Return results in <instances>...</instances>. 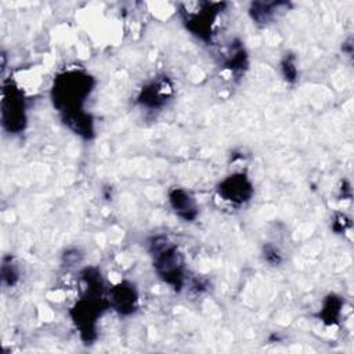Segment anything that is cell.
Listing matches in <instances>:
<instances>
[{
	"instance_id": "cell-1",
	"label": "cell",
	"mask_w": 354,
	"mask_h": 354,
	"mask_svg": "<svg viewBox=\"0 0 354 354\" xmlns=\"http://www.w3.org/2000/svg\"><path fill=\"white\" fill-rule=\"evenodd\" d=\"M93 88V77L82 71H69L55 77L53 101L64 116L82 112L83 104Z\"/></svg>"
},
{
	"instance_id": "cell-2",
	"label": "cell",
	"mask_w": 354,
	"mask_h": 354,
	"mask_svg": "<svg viewBox=\"0 0 354 354\" xmlns=\"http://www.w3.org/2000/svg\"><path fill=\"white\" fill-rule=\"evenodd\" d=\"M151 252L153 256V267L158 275L176 290H180L184 282L183 257L177 248L167 238L156 236L152 239Z\"/></svg>"
},
{
	"instance_id": "cell-3",
	"label": "cell",
	"mask_w": 354,
	"mask_h": 354,
	"mask_svg": "<svg viewBox=\"0 0 354 354\" xmlns=\"http://www.w3.org/2000/svg\"><path fill=\"white\" fill-rule=\"evenodd\" d=\"M105 308L106 304L101 293H87V296L72 308V318L84 342H91L95 337V322Z\"/></svg>"
},
{
	"instance_id": "cell-4",
	"label": "cell",
	"mask_w": 354,
	"mask_h": 354,
	"mask_svg": "<svg viewBox=\"0 0 354 354\" xmlns=\"http://www.w3.org/2000/svg\"><path fill=\"white\" fill-rule=\"evenodd\" d=\"M1 123L10 133H19L26 123L22 93L11 82L4 84L1 93Z\"/></svg>"
},
{
	"instance_id": "cell-5",
	"label": "cell",
	"mask_w": 354,
	"mask_h": 354,
	"mask_svg": "<svg viewBox=\"0 0 354 354\" xmlns=\"http://www.w3.org/2000/svg\"><path fill=\"white\" fill-rule=\"evenodd\" d=\"M183 6L187 7V10H184L187 28L192 33L199 36L201 39L207 40L212 35L210 32H212L213 21H214L217 12L220 11V8L223 7V4H220V3H196L198 8H195V10H191L188 7V4H183Z\"/></svg>"
},
{
	"instance_id": "cell-6",
	"label": "cell",
	"mask_w": 354,
	"mask_h": 354,
	"mask_svg": "<svg viewBox=\"0 0 354 354\" xmlns=\"http://www.w3.org/2000/svg\"><path fill=\"white\" fill-rule=\"evenodd\" d=\"M220 198L231 205H243L253 195L252 183L242 173L228 176L217 188Z\"/></svg>"
},
{
	"instance_id": "cell-7",
	"label": "cell",
	"mask_w": 354,
	"mask_h": 354,
	"mask_svg": "<svg viewBox=\"0 0 354 354\" xmlns=\"http://www.w3.org/2000/svg\"><path fill=\"white\" fill-rule=\"evenodd\" d=\"M109 304L120 314L127 315L136 311L137 308V292L134 286L129 282H120L111 289Z\"/></svg>"
},
{
	"instance_id": "cell-8",
	"label": "cell",
	"mask_w": 354,
	"mask_h": 354,
	"mask_svg": "<svg viewBox=\"0 0 354 354\" xmlns=\"http://www.w3.org/2000/svg\"><path fill=\"white\" fill-rule=\"evenodd\" d=\"M169 201L173 207V210L184 220L191 221L198 214V207L195 203V199L184 189L174 188L169 194Z\"/></svg>"
},
{
	"instance_id": "cell-9",
	"label": "cell",
	"mask_w": 354,
	"mask_h": 354,
	"mask_svg": "<svg viewBox=\"0 0 354 354\" xmlns=\"http://www.w3.org/2000/svg\"><path fill=\"white\" fill-rule=\"evenodd\" d=\"M170 90H171V86L169 84L167 79H160L158 82L151 83L145 88H142L138 100L141 104L149 108H158L165 102Z\"/></svg>"
},
{
	"instance_id": "cell-10",
	"label": "cell",
	"mask_w": 354,
	"mask_h": 354,
	"mask_svg": "<svg viewBox=\"0 0 354 354\" xmlns=\"http://www.w3.org/2000/svg\"><path fill=\"white\" fill-rule=\"evenodd\" d=\"M340 308H342V300L332 295L325 300L324 307L319 313V317H322L325 324H335L340 315Z\"/></svg>"
},
{
	"instance_id": "cell-11",
	"label": "cell",
	"mask_w": 354,
	"mask_h": 354,
	"mask_svg": "<svg viewBox=\"0 0 354 354\" xmlns=\"http://www.w3.org/2000/svg\"><path fill=\"white\" fill-rule=\"evenodd\" d=\"M275 7H278V3H253L250 15L256 22L266 24L274 15Z\"/></svg>"
},
{
	"instance_id": "cell-12",
	"label": "cell",
	"mask_w": 354,
	"mask_h": 354,
	"mask_svg": "<svg viewBox=\"0 0 354 354\" xmlns=\"http://www.w3.org/2000/svg\"><path fill=\"white\" fill-rule=\"evenodd\" d=\"M1 279L6 285L8 286H12L17 279H18V274L15 271V267L14 264L11 263V260L7 263V260L3 261V266H1Z\"/></svg>"
},
{
	"instance_id": "cell-13",
	"label": "cell",
	"mask_w": 354,
	"mask_h": 354,
	"mask_svg": "<svg viewBox=\"0 0 354 354\" xmlns=\"http://www.w3.org/2000/svg\"><path fill=\"white\" fill-rule=\"evenodd\" d=\"M282 66V73H283V77L288 80V82H295L296 80V76H297V69H296V65H295V58L292 55H286L281 64Z\"/></svg>"
},
{
	"instance_id": "cell-14",
	"label": "cell",
	"mask_w": 354,
	"mask_h": 354,
	"mask_svg": "<svg viewBox=\"0 0 354 354\" xmlns=\"http://www.w3.org/2000/svg\"><path fill=\"white\" fill-rule=\"evenodd\" d=\"M264 260L271 266H278L282 261V256L272 245L264 246Z\"/></svg>"
}]
</instances>
